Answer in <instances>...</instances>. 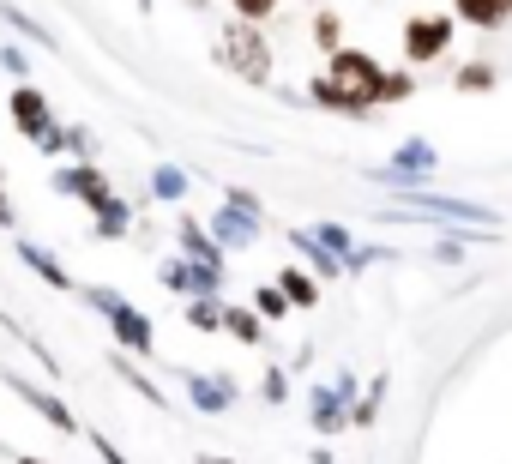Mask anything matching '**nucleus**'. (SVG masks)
<instances>
[{"mask_svg":"<svg viewBox=\"0 0 512 464\" xmlns=\"http://www.w3.org/2000/svg\"><path fill=\"white\" fill-rule=\"evenodd\" d=\"M380 61L374 55H362V49H338V55H326V73L308 85V97L320 103V109H338V115H362V109H374L380 103Z\"/></svg>","mask_w":512,"mask_h":464,"instance_id":"nucleus-1","label":"nucleus"},{"mask_svg":"<svg viewBox=\"0 0 512 464\" xmlns=\"http://www.w3.org/2000/svg\"><path fill=\"white\" fill-rule=\"evenodd\" d=\"M79 302L97 308V314L109 320L121 356H151V350H157V326H151V314H139V302H127L121 290H109V284H79Z\"/></svg>","mask_w":512,"mask_h":464,"instance_id":"nucleus-2","label":"nucleus"},{"mask_svg":"<svg viewBox=\"0 0 512 464\" xmlns=\"http://www.w3.org/2000/svg\"><path fill=\"white\" fill-rule=\"evenodd\" d=\"M217 61H223V73H235V79H247V85H266L272 79V43H266V31L260 25H223L217 31Z\"/></svg>","mask_w":512,"mask_h":464,"instance_id":"nucleus-3","label":"nucleus"},{"mask_svg":"<svg viewBox=\"0 0 512 464\" xmlns=\"http://www.w3.org/2000/svg\"><path fill=\"white\" fill-rule=\"evenodd\" d=\"M0 380H7V392H19V398H25V410H37V416H43L55 434H67V440H73V434H85V422H79V416L61 404V392H49V386L25 380V374H13V368H0Z\"/></svg>","mask_w":512,"mask_h":464,"instance_id":"nucleus-4","label":"nucleus"},{"mask_svg":"<svg viewBox=\"0 0 512 464\" xmlns=\"http://www.w3.org/2000/svg\"><path fill=\"white\" fill-rule=\"evenodd\" d=\"M49 187H55L61 199H79L85 211H97V205L115 199L109 169H97V163H61V169H49Z\"/></svg>","mask_w":512,"mask_h":464,"instance_id":"nucleus-5","label":"nucleus"},{"mask_svg":"<svg viewBox=\"0 0 512 464\" xmlns=\"http://www.w3.org/2000/svg\"><path fill=\"white\" fill-rule=\"evenodd\" d=\"M446 49H452V19L422 13V19L404 25V61H410V67H434Z\"/></svg>","mask_w":512,"mask_h":464,"instance_id":"nucleus-6","label":"nucleus"},{"mask_svg":"<svg viewBox=\"0 0 512 464\" xmlns=\"http://www.w3.org/2000/svg\"><path fill=\"white\" fill-rule=\"evenodd\" d=\"M157 284H163L169 296H187V302H193V296H223V272H205V266H193V260H181V254L157 266Z\"/></svg>","mask_w":512,"mask_h":464,"instance_id":"nucleus-7","label":"nucleus"},{"mask_svg":"<svg viewBox=\"0 0 512 464\" xmlns=\"http://www.w3.org/2000/svg\"><path fill=\"white\" fill-rule=\"evenodd\" d=\"M7 115H13V127H19V139H43L49 127H55V109H49V97L37 91V85H13V97H7Z\"/></svg>","mask_w":512,"mask_h":464,"instance_id":"nucleus-8","label":"nucleus"},{"mask_svg":"<svg viewBox=\"0 0 512 464\" xmlns=\"http://www.w3.org/2000/svg\"><path fill=\"white\" fill-rule=\"evenodd\" d=\"M181 386H187V404L199 410V416H223V410H235V398H241V386L229 380V374H181Z\"/></svg>","mask_w":512,"mask_h":464,"instance_id":"nucleus-9","label":"nucleus"},{"mask_svg":"<svg viewBox=\"0 0 512 464\" xmlns=\"http://www.w3.org/2000/svg\"><path fill=\"white\" fill-rule=\"evenodd\" d=\"M19 266H25V272H37L49 290L79 296V284H73V272L61 266V254H55V248H43V242H31V236H19Z\"/></svg>","mask_w":512,"mask_h":464,"instance_id":"nucleus-10","label":"nucleus"},{"mask_svg":"<svg viewBox=\"0 0 512 464\" xmlns=\"http://www.w3.org/2000/svg\"><path fill=\"white\" fill-rule=\"evenodd\" d=\"M205 236H211L223 254H229V248H253V242H260V217L223 205V211H211V229H205Z\"/></svg>","mask_w":512,"mask_h":464,"instance_id":"nucleus-11","label":"nucleus"},{"mask_svg":"<svg viewBox=\"0 0 512 464\" xmlns=\"http://www.w3.org/2000/svg\"><path fill=\"white\" fill-rule=\"evenodd\" d=\"M175 242H181V260H193V266H205V272H223V248L205 236L199 217H175Z\"/></svg>","mask_w":512,"mask_h":464,"instance_id":"nucleus-12","label":"nucleus"},{"mask_svg":"<svg viewBox=\"0 0 512 464\" xmlns=\"http://www.w3.org/2000/svg\"><path fill=\"white\" fill-rule=\"evenodd\" d=\"M91 217H97V223H91V236H97V242H127V236H133V205H127L121 193H115L109 205H97Z\"/></svg>","mask_w":512,"mask_h":464,"instance_id":"nucleus-13","label":"nucleus"},{"mask_svg":"<svg viewBox=\"0 0 512 464\" xmlns=\"http://www.w3.org/2000/svg\"><path fill=\"white\" fill-rule=\"evenodd\" d=\"M434 163H440V157H434V145L410 139V145H404V151H398V157H392V163H386L380 175H386V181H416V175H428Z\"/></svg>","mask_w":512,"mask_h":464,"instance_id":"nucleus-14","label":"nucleus"},{"mask_svg":"<svg viewBox=\"0 0 512 464\" xmlns=\"http://www.w3.org/2000/svg\"><path fill=\"white\" fill-rule=\"evenodd\" d=\"M404 205H410V211H434V217H464V223L494 217L488 205H464V199H440V193H404Z\"/></svg>","mask_w":512,"mask_h":464,"instance_id":"nucleus-15","label":"nucleus"},{"mask_svg":"<svg viewBox=\"0 0 512 464\" xmlns=\"http://www.w3.org/2000/svg\"><path fill=\"white\" fill-rule=\"evenodd\" d=\"M344 422H350V398L338 386H314V428L320 434H338Z\"/></svg>","mask_w":512,"mask_h":464,"instance_id":"nucleus-16","label":"nucleus"},{"mask_svg":"<svg viewBox=\"0 0 512 464\" xmlns=\"http://www.w3.org/2000/svg\"><path fill=\"white\" fill-rule=\"evenodd\" d=\"M452 13H458L464 25H476V31H500V25H512L506 0H452Z\"/></svg>","mask_w":512,"mask_h":464,"instance_id":"nucleus-17","label":"nucleus"},{"mask_svg":"<svg viewBox=\"0 0 512 464\" xmlns=\"http://www.w3.org/2000/svg\"><path fill=\"white\" fill-rule=\"evenodd\" d=\"M278 296H284L290 308H314V302H320V278L302 272V266H284V272H278Z\"/></svg>","mask_w":512,"mask_h":464,"instance_id":"nucleus-18","label":"nucleus"},{"mask_svg":"<svg viewBox=\"0 0 512 464\" xmlns=\"http://www.w3.org/2000/svg\"><path fill=\"white\" fill-rule=\"evenodd\" d=\"M217 332H229L235 344H266V320L253 308H235V302H223V326Z\"/></svg>","mask_w":512,"mask_h":464,"instance_id":"nucleus-19","label":"nucleus"},{"mask_svg":"<svg viewBox=\"0 0 512 464\" xmlns=\"http://www.w3.org/2000/svg\"><path fill=\"white\" fill-rule=\"evenodd\" d=\"M109 362H115V374H121V380H127V386H133V392H139V398H145V404H151V410H169V398H163V392H157V380H151V374H145V368H139V362H127V356H121V350H115V356H109Z\"/></svg>","mask_w":512,"mask_h":464,"instance_id":"nucleus-20","label":"nucleus"},{"mask_svg":"<svg viewBox=\"0 0 512 464\" xmlns=\"http://www.w3.org/2000/svg\"><path fill=\"white\" fill-rule=\"evenodd\" d=\"M290 248H302V254H308L314 278H338V272H344V266H338V260H332V254H326V248L314 242V236H308V229H290Z\"/></svg>","mask_w":512,"mask_h":464,"instance_id":"nucleus-21","label":"nucleus"},{"mask_svg":"<svg viewBox=\"0 0 512 464\" xmlns=\"http://www.w3.org/2000/svg\"><path fill=\"white\" fill-rule=\"evenodd\" d=\"M151 193H157L163 205H181V199H187V169H175V163L151 169Z\"/></svg>","mask_w":512,"mask_h":464,"instance_id":"nucleus-22","label":"nucleus"},{"mask_svg":"<svg viewBox=\"0 0 512 464\" xmlns=\"http://www.w3.org/2000/svg\"><path fill=\"white\" fill-rule=\"evenodd\" d=\"M187 326L193 332H217L223 326V296H193L187 302Z\"/></svg>","mask_w":512,"mask_h":464,"instance_id":"nucleus-23","label":"nucleus"},{"mask_svg":"<svg viewBox=\"0 0 512 464\" xmlns=\"http://www.w3.org/2000/svg\"><path fill=\"white\" fill-rule=\"evenodd\" d=\"M0 19H7V25H13V31L25 37V43H37V49H55V37H49V31H43V25L31 19V13H19V7H7V0H0Z\"/></svg>","mask_w":512,"mask_h":464,"instance_id":"nucleus-24","label":"nucleus"},{"mask_svg":"<svg viewBox=\"0 0 512 464\" xmlns=\"http://www.w3.org/2000/svg\"><path fill=\"white\" fill-rule=\"evenodd\" d=\"M7 332H13V338H19V344H25V350L37 356V362H43V374H49V380H61V362H55V350H49V344H43L37 332H25L19 320H7Z\"/></svg>","mask_w":512,"mask_h":464,"instance_id":"nucleus-25","label":"nucleus"},{"mask_svg":"<svg viewBox=\"0 0 512 464\" xmlns=\"http://www.w3.org/2000/svg\"><path fill=\"white\" fill-rule=\"evenodd\" d=\"M308 236H314V242H320V248L338 260V266L350 260V229H344V223H320V229H308Z\"/></svg>","mask_w":512,"mask_h":464,"instance_id":"nucleus-26","label":"nucleus"},{"mask_svg":"<svg viewBox=\"0 0 512 464\" xmlns=\"http://www.w3.org/2000/svg\"><path fill=\"white\" fill-rule=\"evenodd\" d=\"M314 43H320L326 55H338V49H344V19H338V13H314Z\"/></svg>","mask_w":512,"mask_h":464,"instance_id":"nucleus-27","label":"nucleus"},{"mask_svg":"<svg viewBox=\"0 0 512 464\" xmlns=\"http://www.w3.org/2000/svg\"><path fill=\"white\" fill-rule=\"evenodd\" d=\"M253 314H260V320H284L290 314V302L278 296V284H260V290H253V302H247Z\"/></svg>","mask_w":512,"mask_h":464,"instance_id":"nucleus-28","label":"nucleus"},{"mask_svg":"<svg viewBox=\"0 0 512 464\" xmlns=\"http://www.w3.org/2000/svg\"><path fill=\"white\" fill-rule=\"evenodd\" d=\"M229 7H235L241 25H266V19L278 13V0H229Z\"/></svg>","mask_w":512,"mask_h":464,"instance_id":"nucleus-29","label":"nucleus"},{"mask_svg":"<svg viewBox=\"0 0 512 464\" xmlns=\"http://www.w3.org/2000/svg\"><path fill=\"white\" fill-rule=\"evenodd\" d=\"M416 91V79L410 73H380V103H404Z\"/></svg>","mask_w":512,"mask_h":464,"instance_id":"nucleus-30","label":"nucleus"},{"mask_svg":"<svg viewBox=\"0 0 512 464\" xmlns=\"http://www.w3.org/2000/svg\"><path fill=\"white\" fill-rule=\"evenodd\" d=\"M488 85H494V67H488V61H470V67L458 73V91H488Z\"/></svg>","mask_w":512,"mask_h":464,"instance_id":"nucleus-31","label":"nucleus"},{"mask_svg":"<svg viewBox=\"0 0 512 464\" xmlns=\"http://www.w3.org/2000/svg\"><path fill=\"white\" fill-rule=\"evenodd\" d=\"M85 440H91V452H97V464H127V458H121V446H115V440H109L103 428H85Z\"/></svg>","mask_w":512,"mask_h":464,"instance_id":"nucleus-32","label":"nucleus"},{"mask_svg":"<svg viewBox=\"0 0 512 464\" xmlns=\"http://www.w3.org/2000/svg\"><path fill=\"white\" fill-rule=\"evenodd\" d=\"M0 67H7L19 85H31V55H25V49H13V43H7V49H0Z\"/></svg>","mask_w":512,"mask_h":464,"instance_id":"nucleus-33","label":"nucleus"},{"mask_svg":"<svg viewBox=\"0 0 512 464\" xmlns=\"http://www.w3.org/2000/svg\"><path fill=\"white\" fill-rule=\"evenodd\" d=\"M260 398H266V404H284V398H290V380H284V368H266V380H260Z\"/></svg>","mask_w":512,"mask_h":464,"instance_id":"nucleus-34","label":"nucleus"},{"mask_svg":"<svg viewBox=\"0 0 512 464\" xmlns=\"http://www.w3.org/2000/svg\"><path fill=\"white\" fill-rule=\"evenodd\" d=\"M19 217H13V199H7V169H0V229H13Z\"/></svg>","mask_w":512,"mask_h":464,"instance_id":"nucleus-35","label":"nucleus"},{"mask_svg":"<svg viewBox=\"0 0 512 464\" xmlns=\"http://www.w3.org/2000/svg\"><path fill=\"white\" fill-rule=\"evenodd\" d=\"M199 464H229V458H217V452H199Z\"/></svg>","mask_w":512,"mask_h":464,"instance_id":"nucleus-36","label":"nucleus"},{"mask_svg":"<svg viewBox=\"0 0 512 464\" xmlns=\"http://www.w3.org/2000/svg\"><path fill=\"white\" fill-rule=\"evenodd\" d=\"M13 464H49V458H31V452H19V458H13Z\"/></svg>","mask_w":512,"mask_h":464,"instance_id":"nucleus-37","label":"nucleus"},{"mask_svg":"<svg viewBox=\"0 0 512 464\" xmlns=\"http://www.w3.org/2000/svg\"><path fill=\"white\" fill-rule=\"evenodd\" d=\"M193 7H205V0H193Z\"/></svg>","mask_w":512,"mask_h":464,"instance_id":"nucleus-38","label":"nucleus"},{"mask_svg":"<svg viewBox=\"0 0 512 464\" xmlns=\"http://www.w3.org/2000/svg\"><path fill=\"white\" fill-rule=\"evenodd\" d=\"M506 13H512V0H506Z\"/></svg>","mask_w":512,"mask_h":464,"instance_id":"nucleus-39","label":"nucleus"}]
</instances>
